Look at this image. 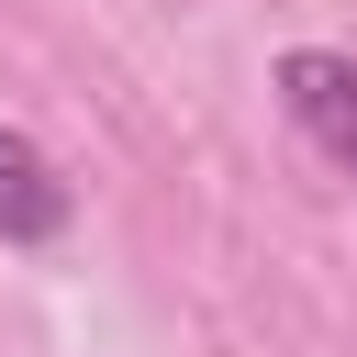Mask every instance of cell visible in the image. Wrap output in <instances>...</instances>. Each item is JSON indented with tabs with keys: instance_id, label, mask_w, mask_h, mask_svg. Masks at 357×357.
Segmentation results:
<instances>
[{
	"instance_id": "1",
	"label": "cell",
	"mask_w": 357,
	"mask_h": 357,
	"mask_svg": "<svg viewBox=\"0 0 357 357\" xmlns=\"http://www.w3.org/2000/svg\"><path fill=\"white\" fill-rule=\"evenodd\" d=\"M279 112L301 123V145H312L324 167L357 178V56H335V45H290V56H279Z\"/></svg>"
},
{
	"instance_id": "2",
	"label": "cell",
	"mask_w": 357,
	"mask_h": 357,
	"mask_svg": "<svg viewBox=\"0 0 357 357\" xmlns=\"http://www.w3.org/2000/svg\"><path fill=\"white\" fill-rule=\"evenodd\" d=\"M67 178H56V156L22 134V123H0V245H56L67 234Z\"/></svg>"
}]
</instances>
